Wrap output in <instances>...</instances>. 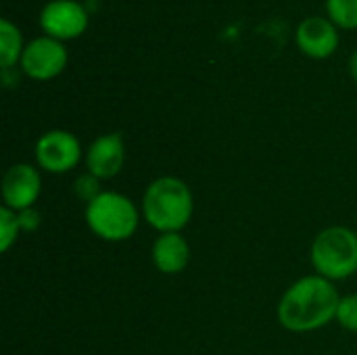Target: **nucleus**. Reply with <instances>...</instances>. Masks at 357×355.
<instances>
[{"label": "nucleus", "mask_w": 357, "mask_h": 355, "mask_svg": "<svg viewBox=\"0 0 357 355\" xmlns=\"http://www.w3.org/2000/svg\"><path fill=\"white\" fill-rule=\"evenodd\" d=\"M40 25L48 38L73 40L88 27V13L75 0H52L40 13Z\"/></svg>", "instance_id": "obj_7"}, {"label": "nucleus", "mask_w": 357, "mask_h": 355, "mask_svg": "<svg viewBox=\"0 0 357 355\" xmlns=\"http://www.w3.org/2000/svg\"><path fill=\"white\" fill-rule=\"evenodd\" d=\"M138 209L121 192L102 190L86 205V224L102 241L121 243L134 236L138 228Z\"/></svg>", "instance_id": "obj_3"}, {"label": "nucleus", "mask_w": 357, "mask_h": 355, "mask_svg": "<svg viewBox=\"0 0 357 355\" xmlns=\"http://www.w3.org/2000/svg\"><path fill=\"white\" fill-rule=\"evenodd\" d=\"M100 180L96 178V176H92V174H84V176H79L77 180H75V195L82 199V201H86V205L90 203V201H94L102 190H100Z\"/></svg>", "instance_id": "obj_16"}, {"label": "nucleus", "mask_w": 357, "mask_h": 355, "mask_svg": "<svg viewBox=\"0 0 357 355\" xmlns=\"http://www.w3.org/2000/svg\"><path fill=\"white\" fill-rule=\"evenodd\" d=\"M312 266L326 280H345L357 272V234L345 226L322 230L312 243Z\"/></svg>", "instance_id": "obj_4"}, {"label": "nucleus", "mask_w": 357, "mask_h": 355, "mask_svg": "<svg viewBox=\"0 0 357 355\" xmlns=\"http://www.w3.org/2000/svg\"><path fill=\"white\" fill-rule=\"evenodd\" d=\"M126 161V144L121 134L111 132L98 136L86 151V167L88 174L96 176L98 180L115 178Z\"/></svg>", "instance_id": "obj_9"}, {"label": "nucleus", "mask_w": 357, "mask_h": 355, "mask_svg": "<svg viewBox=\"0 0 357 355\" xmlns=\"http://www.w3.org/2000/svg\"><path fill=\"white\" fill-rule=\"evenodd\" d=\"M195 199L188 184L176 176H163L149 184L142 197V216L149 226L163 232H180L192 218Z\"/></svg>", "instance_id": "obj_2"}, {"label": "nucleus", "mask_w": 357, "mask_h": 355, "mask_svg": "<svg viewBox=\"0 0 357 355\" xmlns=\"http://www.w3.org/2000/svg\"><path fill=\"white\" fill-rule=\"evenodd\" d=\"M36 161L48 174H67L82 159L79 140L67 130L44 132L36 142Z\"/></svg>", "instance_id": "obj_5"}, {"label": "nucleus", "mask_w": 357, "mask_h": 355, "mask_svg": "<svg viewBox=\"0 0 357 355\" xmlns=\"http://www.w3.org/2000/svg\"><path fill=\"white\" fill-rule=\"evenodd\" d=\"M25 46H23V38L21 31L15 23H10L8 19L0 21V67L2 69H10L17 65V61H21Z\"/></svg>", "instance_id": "obj_12"}, {"label": "nucleus", "mask_w": 357, "mask_h": 355, "mask_svg": "<svg viewBox=\"0 0 357 355\" xmlns=\"http://www.w3.org/2000/svg\"><path fill=\"white\" fill-rule=\"evenodd\" d=\"M343 328L357 333V293L341 297L339 301V310H337V318H335Z\"/></svg>", "instance_id": "obj_15"}, {"label": "nucleus", "mask_w": 357, "mask_h": 355, "mask_svg": "<svg viewBox=\"0 0 357 355\" xmlns=\"http://www.w3.org/2000/svg\"><path fill=\"white\" fill-rule=\"evenodd\" d=\"M297 46L312 59H326L339 46V33L331 19L307 17L297 27Z\"/></svg>", "instance_id": "obj_10"}, {"label": "nucleus", "mask_w": 357, "mask_h": 355, "mask_svg": "<svg viewBox=\"0 0 357 355\" xmlns=\"http://www.w3.org/2000/svg\"><path fill=\"white\" fill-rule=\"evenodd\" d=\"M153 264L161 274H180L190 259V247L180 232H163L153 243Z\"/></svg>", "instance_id": "obj_11"}, {"label": "nucleus", "mask_w": 357, "mask_h": 355, "mask_svg": "<svg viewBox=\"0 0 357 355\" xmlns=\"http://www.w3.org/2000/svg\"><path fill=\"white\" fill-rule=\"evenodd\" d=\"M19 230H21V226H19L17 211H13L10 207L2 205L0 207V251L2 253H6L13 247V243L19 236Z\"/></svg>", "instance_id": "obj_14"}, {"label": "nucleus", "mask_w": 357, "mask_h": 355, "mask_svg": "<svg viewBox=\"0 0 357 355\" xmlns=\"http://www.w3.org/2000/svg\"><path fill=\"white\" fill-rule=\"evenodd\" d=\"M17 216H19V226H21V230H25V232L36 230V228L40 226V222H42L40 211H38V209H33V207L23 209V211H19Z\"/></svg>", "instance_id": "obj_17"}, {"label": "nucleus", "mask_w": 357, "mask_h": 355, "mask_svg": "<svg viewBox=\"0 0 357 355\" xmlns=\"http://www.w3.org/2000/svg\"><path fill=\"white\" fill-rule=\"evenodd\" d=\"M42 192V178L38 169L29 163H17L6 169L2 178V201L13 211H23L33 207Z\"/></svg>", "instance_id": "obj_8"}, {"label": "nucleus", "mask_w": 357, "mask_h": 355, "mask_svg": "<svg viewBox=\"0 0 357 355\" xmlns=\"http://www.w3.org/2000/svg\"><path fill=\"white\" fill-rule=\"evenodd\" d=\"M328 19L343 29H357V0H326Z\"/></svg>", "instance_id": "obj_13"}, {"label": "nucleus", "mask_w": 357, "mask_h": 355, "mask_svg": "<svg viewBox=\"0 0 357 355\" xmlns=\"http://www.w3.org/2000/svg\"><path fill=\"white\" fill-rule=\"evenodd\" d=\"M339 293L322 276H303L293 282L278 303V322L291 333H312L337 318Z\"/></svg>", "instance_id": "obj_1"}, {"label": "nucleus", "mask_w": 357, "mask_h": 355, "mask_svg": "<svg viewBox=\"0 0 357 355\" xmlns=\"http://www.w3.org/2000/svg\"><path fill=\"white\" fill-rule=\"evenodd\" d=\"M349 73H351V77L357 82V50L351 54V59H349Z\"/></svg>", "instance_id": "obj_18"}, {"label": "nucleus", "mask_w": 357, "mask_h": 355, "mask_svg": "<svg viewBox=\"0 0 357 355\" xmlns=\"http://www.w3.org/2000/svg\"><path fill=\"white\" fill-rule=\"evenodd\" d=\"M19 63L25 75L38 82H46V80L56 77L65 69L67 48L54 38H48V36L36 38L25 46Z\"/></svg>", "instance_id": "obj_6"}]
</instances>
